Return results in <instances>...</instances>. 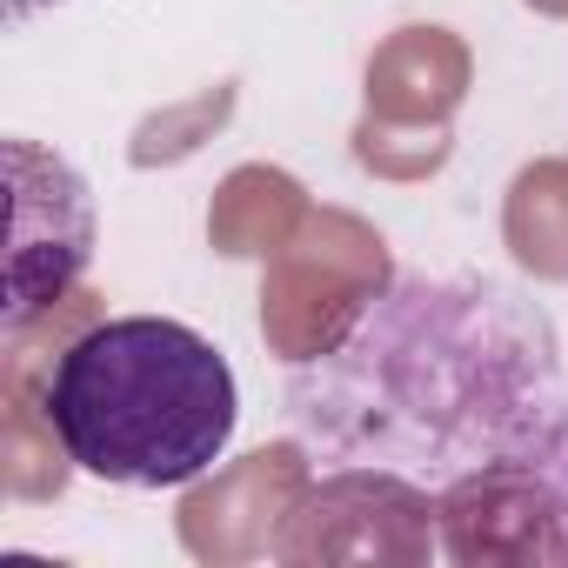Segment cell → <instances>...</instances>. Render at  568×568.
Wrapping results in <instances>:
<instances>
[{"instance_id": "6da1fadb", "label": "cell", "mask_w": 568, "mask_h": 568, "mask_svg": "<svg viewBox=\"0 0 568 568\" xmlns=\"http://www.w3.org/2000/svg\"><path fill=\"white\" fill-rule=\"evenodd\" d=\"M295 435L442 508L501 501L568 521V368L541 308L402 274L288 382Z\"/></svg>"}, {"instance_id": "7a4b0ae2", "label": "cell", "mask_w": 568, "mask_h": 568, "mask_svg": "<svg viewBox=\"0 0 568 568\" xmlns=\"http://www.w3.org/2000/svg\"><path fill=\"white\" fill-rule=\"evenodd\" d=\"M241 422L227 355L168 315H121L68 342L48 375V428L61 455L114 488L201 481Z\"/></svg>"}, {"instance_id": "3957f363", "label": "cell", "mask_w": 568, "mask_h": 568, "mask_svg": "<svg viewBox=\"0 0 568 568\" xmlns=\"http://www.w3.org/2000/svg\"><path fill=\"white\" fill-rule=\"evenodd\" d=\"M28 8H41V0H8V14H28Z\"/></svg>"}]
</instances>
